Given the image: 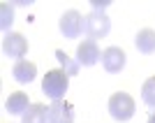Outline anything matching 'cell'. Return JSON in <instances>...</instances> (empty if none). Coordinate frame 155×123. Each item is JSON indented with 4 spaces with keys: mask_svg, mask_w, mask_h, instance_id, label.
I'll return each mask as SVG.
<instances>
[{
    "mask_svg": "<svg viewBox=\"0 0 155 123\" xmlns=\"http://www.w3.org/2000/svg\"><path fill=\"white\" fill-rule=\"evenodd\" d=\"M70 88V74L65 70H49L42 79V91L46 97H51L53 102L56 100H63L65 93Z\"/></svg>",
    "mask_w": 155,
    "mask_h": 123,
    "instance_id": "cell-1",
    "label": "cell"
},
{
    "mask_svg": "<svg viewBox=\"0 0 155 123\" xmlns=\"http://www.w3.org/2000/svg\"><path fill=\"white\" fill-rule=\"evenodd\" d=\"M111 30V21L109 16L104 12H97V9H93L91 14H86L84 16V32L86 37L93 39V42H97L100 37H107Z\"/></svg>",
    "mask_w": 155,
    "mask_h": 123,
    "instance_id": "cell-2",
    "label": "cell"
},
{
    "mask_svg": "<svg viewBox=\"0 0 155 123\" xmlns=\"http://www.w3.org/2000/svg\"><path fill=\"white\" fill-rule=\"evenodd\" d=\"M134 111H137V107H134V100H132L130 93L118 91V93H114V95L109 97V114H111V118L125 123V121H130V118L134 116Z\"/></svg>",
    "mask_w": 155,
    "mask_h": 123,
    "instance_id": "cell-3",
    "label": "cell"
},
{
    "mask_svg": "<svg viewBox=\"0 0 155 123\" xmlns=\"http://www.w3.org/2000/svg\"><path fill=\"white\" fill-rule=\"evenodd\" d=\"M60 32H63L67 39H77L81 32H84V16L77 12V9H67V12L60 16Z\"/></svg>",
    "mask_w": 155,
    "mask_h": 123,
    "instance_id": "cell-4",
    "label": "cell"
},
{
    "mask_svg": "<svg viewBox=\"0 0 155 123\" xmlns=\"http://www.w3.org/2000/svg\"><path fill=\"white\" fill-rule=\"evenodd\" d=\"M2 51H5V56H9V58L23 60V56H26V51H28L26 37L19 35V32H7L5 39H2Z\"/></svg>",
    "mask_w": 155,
    "mask_h": 123,
    "instance_id": "cell-5",
    "label": "cell"
},
{
    "mask_svg": "<svg viewBox=\"0 0 155 123\" xmlns=\"http://www.w3.org/2000/svg\"><path fill=\"white\" fill-rule=\"evenodd\" d=\"M97 60H102V51H100L97 42L84 39V42L77 46V63L84 65V67H91V65H95Z\"/></svg>",
    "mask_w": 155,
    "mask_h": 123,
    "instance_id": "cell-6",
    "label": "cell"
},
{
    "mask_svg": "<svg viewBox=\"0 0 155 123\" xmlns=\"http://www.w3.org/2000/svg\"><path fill=\"white\" fill-rule=\"evenodd\" d=\"M46 123H74V109L70 102L56 100L46 111Z\"/></svg>",
    "mask_w": 155,
    "mask_h": 123,
    "instance_id": "cell-7",
    "label": "cell"
},
{
    "mask_svg": "<svg viewBox=\"0 0 155 123\" xmlns=\"http://www.w3.org/2000/svg\"><path fill=\"white\" fill-rule=\"evenodd\" d=\"M125 51L120 49V46H109V49H104L102 51V65L104 70L111 72V74H116V72H120L125 67Z\"/></svg>",
    "mask_w": 155,
    "mask_h": 123,
    "instance_id": "cell-8",
    "label": "cell"
},
{
    "mask_svg": "<svg viewBox=\"0 0 155 123\" xmlns=\"http://www.w3.org/2000/svg\"><path fill=\"white\" fill-rule=\"evenodd\" d=\"M12 74L19 84H30L32 79H35V74H37V67H35V63H30V60H19V63L14 65Z\"/></svg>",
    "mask_w": 155,
    "mask_h": 123,
    "instance_id": "cell-9",
    "label": "cell"
},
{
    "mask_svg": "<svg viewBox=\"0 0 155 123\" xmlns=\"http://www.w3.org/2000/svg\"><path fill=\"white\" fill-rule=\"evenodd\" d=\"M5 109L9 111V114H26L28 109H30V102H28V95L26 93H12V95L7 97L5 102Z\"/></svg>",
    "mask_w": 155,
    "mask_h": 123,
    "instance_id": "cell-10",
    "label": "cell"
},
{
    "mask_svg": "<svg viewBox=\"0 0 155 123\" xmlns=\"http://www.w3.org/2000/svg\"><path fill=\"white\" fill-rule=\"evenodd\" d=\"M134 46L141 53H153L155 51V30H150V28L139 30L134 37Z\"/></svg>",
    "mask_w": 155,
    "mask_h": 123,
    "instance_id": "cell-11",
    "label": "cell"
},
{
    "mask_svg": "<svg viewBox=\"0 0 155 123\" xmlns=\"http://www.w3.org/2000/svg\"><path fill=\"white\" fill-rule=\"evenodd\" d=\"M46 111L44 104H30V109L21 116V123H46Z\"/></svg>",
    "mask_w": 155,
    "mask_h": 123,
    "instance_id": "cell-12",
    "label": "cell"
},
{
    "mask_svg": "<svg viewBox=\"0 0 155 123\" xmlns=\"http://www.w3.org/2000/svg\"><path fill=\"white\" fill-rule=\"evenodd\" d=\"M56 58H58V63H60V70H65L70 77L79 72V63H77V60H72L63 49H56Z\"/></svg>",
    "mask_w": 155,
    "mask_h": 123,
    "instance_id": "cell-13",
    "label": "cell"
},
{
    "mask_svg": "<svg viewBox=\"0 0 155 123\" xmlns=\"http://www.w3.org/2000/svg\"><path fill=\"white\" fill-rule=\"evenodd\" d=\"M141 100L148 104V107H153V109H155V77H150V79L143 81V86H141Z\"/></svg>",
    "mask_w": 155,
    "mask_h": 123,
    "instance_id": "cell-14",
    "label": "cell"
},
{
    "mask_svg": "<svg viewBox=\"0 0 155 123\" xmlns=\"http://www.w3.org/2000/svg\"><path fill=\"white\" fill-rule=\"evenodd\" d=\"M0 12H2L0 26H2V30H7V28L12 26V21H14V12H12V7H9V5H2V7H0Z\"/></svg>",
    "mask_w": 155,
    "mask_h": 123,
    "instance_id": "cell-15",
    "label": "cell"
},
{
    "mask_svg": "<svg viewBox=\"0 0 155 123\" xmlns=\"http://www.w3.org/2000/svg\"><path fill=\"white\" fill-rule=\"evenodd\" d=\"M107 5H109L107 0H93V9H97V12H102Z\"/></svg>",
    "mask_w": 155,
    "mask_h": 123,
    "instance_id": "cell-16",
    "label": "cell"
},
{
    "mask_svg": "<svg viewBox=\"0 0 155 123\" xmlns=\"http://www.w3.org/2000/svg\"><path fill=\"white\" fill-rule=\"evenodd\" d=\"M146 123H155V111H153V114L148 116V121H146Z\"/></svg>",
    "mask_w": 155,
    "mask_h": 123,
    "instance_id": "cell-17",
    "label": "cell"
}]
</instances>
